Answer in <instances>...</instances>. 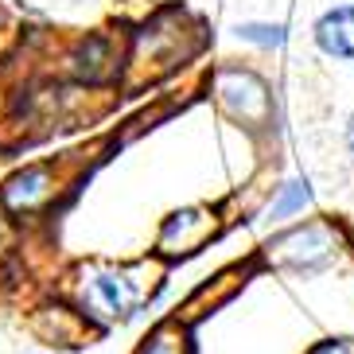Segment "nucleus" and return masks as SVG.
Wrapping results in <instances>:
<instances>
[{
    "instance_id": "nucleus-10",
    "label": "nucleus",
    "mask_w": 354,
    "mask_h": 354,
    "mask_svg": "<svg viewBox=\"0 0 354 354\" xmlns=\"http://www.w3.org/2000/svg\"><path fill=\"white\" fill-rule=\"evenodd\" d=\"M136 354H187V335L179 323H160L145 343L136 346Z\"/></svg>"
},
{
    "instance_id": "nucleus-7",
    "label": "nucleus",
    "mask_w": 354,
    "mask_h": 354,
    "mask_svg": "<svg viewBox=\"0 0 354 354\" xmlns=\"http://www.w3.org/2000/svg\"><path fill=\"white\" fill-rule=\"evenodd\" d=\"M308 207H312V183L304 176H292L272 191V198L265 203V210H261V222H272V226H277V222H292Z\"/></svg>"
},
{
    "instance_id": "nucleus-11",
    "label": "nucleus",
    "mask_w": 354,
    "mask_h": 354,
    "mask_svg": "<svg viewBox=\"0 0 354 354\" xmlns=\"http://www.w3.org/2000/svg\"><path fill=\"white\" fill-rule=\"evenodd\" d=\"M308 354H354V339H319Z\"/></svg>"
},
{
    "instance_id": "nucleus-8",
    "label": "nucleus",
    "mask_w": 354,
    "mask_h": 354,
    "mask_svg": "<svg viewBox=\"0 0 354 354\" xmlns=\"http://www.w3.org/2000/svg\"><path fill=\"white\" fill-rule=\"evenodd\" d=\"M109 63H113V43L105 39V35H86L71 55L74 74L86 78V82H102L105 74H109Z\"/></svg>"
},
{
    "instance_id": "nucleus-2",
    "label": "nucleus",
    "mask_w": 354,
    "mask_h": 354,
    "mask_svg": "<svg viewBox=\"0 0 354 354\" xmlns=\"http://www.w3.org/2000/svg\"><path fill=\"white\" fill-rule=\"evenodd\" d=\"M339 250H343L339 226H335V222H323V218L288 226V230H281V234H272V238L265 241L269 265L292 272V277H315V272L331 269Z\"/></svg>"
},
{
    "instance_id": "nucleus-13",
    "label": "nucleus",
    "mask_w": 354,
    "mask_h": 354,
    "mask_svg": "<svg viewBox=\"0 0 354 354\" xmlns=\"http://www.w3.org/2000/svg\"><path fill=\"white\" fill-rule=\"evenodd\" d=\"M0 245H4V222H0Z\"/></svg>"
},
{
    "instance_id": "nucleus-5",
    "label": "nucleus",
    "mask_w": 354,
    "mask_h": 354,
    "mask_svg": "<svg viewBox=\"0 0 354 354\" xmlns=\"http://www.w3.org/2000/svg\"><path fill=\"white\" fill-rule=\"evenodd\" d=\"M312 43L331 63H354V0H339L315 16Z\"/></svg>"
},
{
    "instance_id": "nucleus-4",
    "label": "nucleus",
    "mask_w": 354,
    "mask_h": 354,
    "mask_svg": "<svg viewBox=\"0 0 354 354\" xmlns=\"http://www.w3.org/2000/svg\"><path fill=\"white\" fill-rule=\"evenodd\" d=\"M218 234V214L210 207H179L160 222L156 250L164 257H191Z\"/></svg>"
},
{
    "instance_id": "nucleus-9",
    "label": "nucleus",
    "mask_w": 354,
    "mask_h": 354,
    "mask_svg": "<svg viewBox=\"0 0 354 354\" xmlns=\"http://www.w3.org/2000/svg\"><path fill=\"white\" fill-rule=\"evenodd\" d=\"M234 39L250 43L257 51H281L288 43V28L284 24H272V20H245L234 28Z\"/></svg>"
},
{
    "instance_id": "nucleus-6",
    "label": "nucleus",
    "mask_w": 354,
    "mask_h": 354,
    "mask_svg": "<svg viewBox=\"0 0 354 354\" xmlns=\"http://www.w3.org/2000/svg\"><path fill=\"white\" fill-rule=\"evenodd\" d=\"M55 191V179H51V167L47 164H32L16 171V176L4 179V187H0V203L4 210L12 214H32L35 207H43Z\"/></svg>"
},
{
    "instance_id": "nucleus-3",
    "label": "nucleus",
    "mask_w": 354,
    "mask_h": 354,
    "mask_svg": "<svg viewBox=\"0 0 354 354\" xmlns=\"http://www.w3.org/2000/svg\"><path fill=\"white\" fill-rule=\"evenodd\" d=\"M210 90L218 97L222 113L230 121H238L245 129H265L272 117V86L265 82V74H257L253 66L226 63L210 74Z\"/></svg>"
},
{
    "instance_id": "nucleus-12",
    "label": "nucleus",
    "mask_w": 354,
    "mask_h": 354,
    "mask_svg": "<svg viewBox=\"0 0 354 354\" xmlns=\"http://www.w3.org/2000/svg\"><path fill=\"white\" fill-rule=\"evenodd\" d=\"M343 145H346V152H354V113L346 117V125H343Z\"/></svg>"
},
{
    "instance_id": "nucleus-1",
    "label": "nucleus",
    "mask_w": 354,
    "mask_h": 354,
    "mask_svg": "<svg viewBox=\"0 0 354 354\" xmlns=\"http://www.w3.org/2000/svg\"><path fill=\"white\" fill-rule=\"evenodd\" d=\"M148 277V265H86L74 281V292L86 315L102 323H129L152 300V284H160Z\"/></svg>"
}]
</instances>
